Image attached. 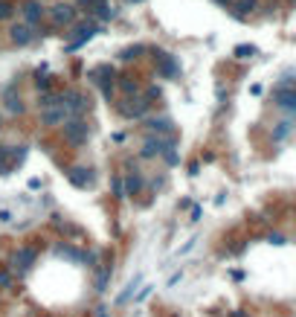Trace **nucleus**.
<instances>
[{
    "label": "nucleus",
    "instance_id": "obj_19",
    "mask_svg": "<svg viewBox=\"0 0 296 317\" xmlns=\"http://www.w3.org/2000/svg\"><path fill=\"white\" fill-rule=\"evenodd\" d=\"M119 88H122V93H125V96H136V93H140V84H136L134 79H128V76H122V79H119Z\"/></svg>",
    "mask_w": 296,
    "mask_h": 317
},
{
    "label": "nucleus",
    "instance_id": "obj_4",
    "mask_svg": "<svg viewBox=\"0 0 296 317\" xmlns=\"http://www.w3.org/2000/svg\"><path fill=\"white\" fill-rule=\"evenodd\" d=\"M41 35H44V29H41V27H32V24H27V20L12 24V29H9L12 44H18V47L32 44V41H35V38H41Z\"/></svg>",
    "mask_w": 296,
    "mask_h": 317
},
{
    "label": "nucleus",
    "instance_id": "obj_24",
    "mask_svg": "<svg viewBox=\"0 0 296 317\" xmlns=\"http://www.w3.org/2000/svg\"><path fill=\"white\" fill-rule=\"evenodd\" d=\"M140 53H145V47H128V50H122L119 58H122V61H131V58H136Z\"/></svg>",
    "mask_w": 296,
    "mask_h": 317
},
{
    "label": "nucleus",
    "instance_id": "obj_21",
    "mask_svg": "<svg viewBox=\"0 0 296 317\" xmlns=\"http://www.w3.org/2000/svg\"><path fill=\"white\" fill-rule=\"evenodd\" d=\"M15 12H18V9L12 6L9 0H0V20H12V18H15Z\"/></svg>",
    "mask_w": 296,
    "mask_h": 317
},
{
    "label": "nucleus",
    "instance_id": "obj_9",
    "mask_svg": "<svg viewBox=\"0 0 296 317\" xmlns=\"http://www.w3.org/2000/svg\"><path fill=\"white\" fill-rule=\"evenodd\" d=\"M171 145H174V140H171V137H148V140H145V145H143V157H157V154H166L171 149Z\"/></svg>",
    "mask_w": 296,
    "mask_h": 317
},
{
    "label": "nucleus",
    "instance_id": "obj_15",
    "mask_svg": "<svg viewBox=\"0 0 296 317\" xmlns=\"http://www.w3.org/2000/svg\"><path fill=\"white\" fill-rule=\"evenodd\" d=\"M67 178H70V183H73V186H79V189L90 186V181H93L90 169H84V166H73L70 172H67Z\"/></svg>",
    "mask_w": 296,
    "mask_h": 317
},
{
    "label": "nucleus",
    "instance_id": "obj_26",
    "mask_svg": "<svg viewBox=\"0 0 296 317\" xmlns=\"http://www.w3.org/2000/svg\"><path fill=\"white\" fill-rule=\"evenodd\" d=\"M35 88H38V91H50V76H44V73L38 70V76H35Z\"/></svg>",
    "mask_w": 296,
    "mask_h": 317
},
{
    "label": "nucleus",
    "instance_id": "obj_33",
    "mask_svg": "<svg viewBox=\"0 0 296 317\" xmlns=\"http://www.w3.org/2000/svg\"><path fill=\"white\" fill-rule=\"evenodd\" d=\"M233 317H244V314H238V311H233Z\"/></svg>",
    "mask_w": 296,
    "mask_h": 317
},
{
    "label": "nucleus",
    "instance_id": "obj_12",
    "mask_svg": "<svg viewBox=\"0 0 296 317\" xmlns=\"http://www.w3.org/2000/svg\"><path fill=\"white\" fill-rule=\"evenodd\" d=\"M44 15H47V9L38 3V0H27V3L20 6V18L27 20V24H32V27H41Z\"/></svg>",
    "mask_w": 296,
    "mask_h": 317
},
{
    "label": "nucleus",
    "instance_id": "obj_32",
    "mask_svg": "<svg viewBox=\"0 0 296 317\" xmlns=\"http://www.w3.org/2000/svg\"><path fill=\"white\" fill-rule=\"evenodd\" d=\"M96 317H108V314H105V308H99V311H96Z\"/></svg>",
    "mask_w": 296,
    "mask_h": 317
},
{
    "label": "nucleus",
    "instance_id": "obj_14",
    "mask_svg": "<svg viewBox=\"0 0 296 317\" xmlns=\"http://www.w3.org/2000/svg\"><path fill=\"white\" fill-rule=\"evenodd\" d=\"M35 247H20L18 253L12 256V268H15V271L18 273H24V271H29V265L35 262Z\"/></svg>",
    "mask_w": 296,
    "mask_h": 317
},
{
    "label": "nucleus",
    "instance_id": "obj_2",
    "mask_svg": "<svg viewBox=\"0 0 296 317\" xmlns=\"http://www.w3.org/2000/svg\"><path fill=\"white\" fill-rule=\"evenodd\" d=\"M61 128H64V140H67V143H73V145H84V143H87L90 125L81 117H70Z\"/></svg>",
    "mask_w": 296,
    "mask_h": 317
},
{
    "label": "nucleus",
    "instance_id": "obj_8",
    "mask_svg": "<svg viewBox=\"0 0 296 317\" xmlns=\"http://www.w3.org/2000/svg\"><path fill=\"white\" fill-rule=\"evenodd\" d=\"M148 108H151V102H148V96H128L125 99V105H119V111L125 114L128 119H140V117H145L148 114Z\"/></svg>",
    "mask_w": 296,
    "mask_h": 317
},
{
    "label": "nucleus",
    "instance_id": "obj_25",
    "mask_svg": "<svg viewBox=\"0 0 296 317\" xmlns=\"http://www.w3.org/2000/svg\"><path fill=\"white\" fill-rule=\"evenodd\" d=\"M136 285H140V277H134V280H131V282L125 285V291L119 294V303H125V300L131 297V294H134V288H136Z\"/></svg>",
    "mask_w": 296,
    "mask_h": 317
},
{
    "label": "nucleus",
    "instance_id": "obj_11",
    "mask_svg": "<svg viewBox=\"0 0 296 317\" xmlns=\"http://www.w3.org/2000/svg\"><path fill=\"white\" fill-rule=\"evenodd\" d=\"M70 119V114H67V108L64 105H53V108H41V125H64Z\"/></svg>",
    "mask_w": 296,
    "mask_h": 317
},
{
    "label": "nucleus",
    "instance_id": "obj_30",
    "mask_svg": "<svg viewBox=\"0 0 296 317\" xmlns=\"http://www.w3.org/2000/svg\"><path fill=\"white\" fill-rule=\"evenodd\" d=\"M148 294H151V285H145V288L140 291V294H136V300H145V297H148Z\"/></svg>",
    "mask_w": 296,
    "mask_h": 317
},
{
    "label": "nucleus",
    "instance_id": "obj_31",
    "mask_svg": "<svg viewBox=\"0 0 296 317\" xmlns=\"http://www.w3.org/2000/svg\"><path fill=\"white\" fill-rule=\"evenodd\" d=\"M9 282H12V277H9V273H0V285H3V288H6Z\"/></svg>",
    "mask_w": 296,
    "mask_h": 317
},
{
    "label": "nucleus",
    "instance_id": "obj_6",
    "mask_svg": "<svg viewBox=\"0 0 296 317\" xmlns=\"http://www.w3.org/2000/svg\"><path fill=\"white\" fill-rule=\"evenodd\" d=\"M79 18V6H70V3H55L50 9V20L53 27H73Z\"/></svg>",
    "mask_w": 296,
    "mask_h": 317
},
{
    "label": "nucleus",
    "instance_id": "obj_22",
    "mask_svg": "<svg viewBox=\"0 0 296 317\" xmlns=\"http://www.w3.org/2000/svg\"><path fill=\"white\" fill-rule=\"evenodd\" d=\"M110 265H105V268H102V271H99V277H96V288L99 291H105V285H108V280H110Z\"/></svg>",
    "mask_w": 296,
    "mask_h": 317
},
{
    "label": "nucleus",
    "instance_id": "obj_28",
    "mask_svg": "<svg viewBox=\"0 0 296 317\" xmlns=\"http://www.w3.org/2000/svg\"><path fill=\"white\" fill-rule=\"evenodd\" d=\"M267 242H270V245H276V247H282V245H285V236H282V233H270Z\"/></svg>",
    "mask_w": 296,
    "mask_h": 317
},
{
    "label": "nucleus",
    "instance_id": "obj_18",
    "mask_svg": "<svg viewBox=\"0 0 296 317\" xmlns=\"http://www.w3.org/2000/svg\"><path fill=\"white\" fill-rule=\"evenodd\" d=\"M253 9H256V0H233L235 18H244V15H250Z\"/></svg>",
    "mask_w": 296,
    "mask_h": 317
},
{
    "label": "nucleus",
    "instance_id": "obj_20",
    "mask_svg": "<svg viewBox=\"0 0 296 317\" xmlns=\"http://www.w3.org/2000/svg\"><path fill=\"white\" fill-rule=\"evenodd\" d=\"M256 53H259V50H256L253 44H238V47L233 50V55H235V58H253Z\"/></svg>",
    "mask_w": 296,
    "mask_h": 317
},
{
    "label": "nucleus",
    "instance_id": "obj_5",
    "mask_svg": "<svg viewBox=\"0 0 296 317\" xmlns=\"http://www.w3.org/2000/svg\"><path fill=\"white\" fill-rule=\"evenodd\" d=\"M61 105L67 108L70 117H81V114L90 108V99L81 91H61Z\"/></svg>",
    "mask_w": 296,
    "mask_h": 317
},
{
    "label": "nucleus",
    "instance_id": "obj_16",
    "mask_svg": "<svg viewBox=\"0 0 296 317\" xmlns=\"http://www.w3.org/2000/svg\"><path fill=\"white\" fill-rule=\"evenodd\" d=\"M145 128H148V131H157V134H166V131L174 128V122H171L169 117H151L145 122Z\"/></svg>",
    "mask_w": 296,
    "mask_h": 317
},
{
    "label": "nucleus",
    "instance_id": "obj_10",
    "mask_svg": "<svg viewBox=\"0 0 296 317\" xmlns=\"http://www.w3.org/2000/svg\"><path fill=\"white\" fill-rule=\"evenodd\" d=\"M3 108L9 111L12 117H20V114H24V102H20V93H18V84L15 82L6 84V91H3Z\"/></svg>",
    "mask_w": 296,
    "mask_h": 317
},
{
    "label": "nucleus",
    "instance_id": "obj_13",
    "mask_svg": "<svg viewBox=\"0 0 296 317\" xmlns=\"http://www.w3.org/2000/svg\"><path fill=\"white\" fill-rule=\"evenodd\" d=\"M273 99H276L279 108L296 114V84L293 88H273Z\"/></svg>",
    "mask_w": 296,
    "mask_h": 317
},
{
    "label": "nucleus",
    "instance_id": "obj_34",
    "mask_svg": "<svg viewBox=\"0 0 296 317\" xmlns=\"http://www.w3.org/2000/svg\"><path fill=\"white\" fill-rule=\"evenodd\" d=\"M128 3H140V0H128Z\"/></svg>",
    "mask_w": 296,
    "mask_h": 317
},
{
    "label": "nucleus",
    "instance_id": "obj_1",
    "mask_svg": "<svg viewBox=\"0 0 296 317\" xmlns=\"http://www.w3.org/2000/svg\"><path fill=\"white\" fill-rule=\"evenodd\" d=\"M99 32H102V24H96V20H81V24H73L70 27V44H67V53H73V50H79V47H84L90 41V38H96Z\"/></svg>",
    "mask_w": 296,
    "mask_h": 317
},
{
    "label": "nucleus",
    "instance_id": "obj_29",
    "mask_svg": "<svg viewBox=\"0 0 296 317\" xmlns=\"http://www.w3.org/2000/svg\"><path fill=\"white\" fill-rule=\"evenodd\" d=\"M113 189H117V198H125V183L119 181V178L113 181Z\"/></svg>",
    "mask_w": 296,
    "mask_h": 317
},
{
    "label": "nucleus",
    "instance_id": "obj_23",
    "mask_svg": "<svg viewBox=\"0 0 296 317\" xmlns=\"http://www.w3.org/2000/svg\"><path fill=\"white\" fill-rule=\"evenodd\" d=\"M102 3H105V0H76V6H79V9H84L87 15H90V12H96Z\"/></svg>",
    "mask_w": 296,
    "mask_h": 317
},
{
    "label": "nucleus",
    "instance_id": "obj_17",
    "mask_svg": "<svg viewBox=\"0 0 296 317\" xmlns=\"http://www.w3.org/2000/svg\"><path fill=\"white\" fill-rule=\"evenodd\" d=\"M140 189H143V178H140V172H128V178H125V195H136Z\"/></svg>",
    "mask_w": 296,
    "mask_h": 317
},
{
    "label": "nucleus",
    "instance_id": "obj_3",
    "mask_svg": "<svg viewBox=\"0 0 296 317\" xmlns=\"http://www.w3.org/2000/svg\"><path fill=\"white\" fill-rule=\"evenodd\" d=\"M87 76H90L93 84L102 88V96H105V99H113V67H110V64H99V67H93Z\"/></svg>",
    "mask_w": 296,
    "mask_h": 317
},
{
    "label": "nucleus",
    "instance_id": "obj_7",
    "mask_svg": "<svg viewBox=\"0 0 296 317\" xmlns=\"http://www.w3.org/2000/svg\"><path fill=\"white\" fill-rule=\"evenodd\" d=\"M154 61H157V73H160L163 79H177L180 76V61L174 58L171 53H154Z\"/></svg>",
    "mask_w": 296,
    "mask_h": 317
},
{
    "label": "nucleus",
    "instance_id": "obj_27",
    "mask_svg": "<svg viewBox=\"0 0 296 317\" xmlns=\"http://www.w3.org/2000/svg\"><path fill=\"white\" fill-rule=\"evenodd\" d=\"M287 131H290V122H279V128L273 131V140H285Z\"/></svg>",
    "mask_w": 296,
    "mask_h": 317
}]
</instances>
